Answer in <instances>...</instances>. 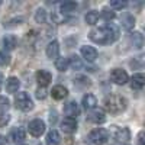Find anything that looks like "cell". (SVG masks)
I'll return each mask as SVG.
<instances>
[{
    "mask_svg": "<svg viewBox=\"0 0 145 145\" xmlns=\"http://www.w3.org/2000/svg\"><path fill=\"white\" fill-rule=\"evenodd\" d=\"M90 39L96 44H100V45H106V44H112L119 38V31L115 25L112 23H107L106 26L103 28H97V29H93L89 33Z\"/></svg>",
    "mask_w": 145,
    "mask_h": 145,
    "instance_id": "obj_1",
    "label": "cell"
},
{
    "mask_svg": "<svg viewBox=\"0 0 145 145\" xmlns=\"http://www.w3.org/2000/svg\"><path fill=\"white\" fill-rule=\"evenodd\" d=\"M126 105H128L126 99L122 97V96H119V94H109L103 100L105 109L109 113H113V115H118L120 112H123L126 109Z\"/></svg>",
    "mask_w": 145,
    "mask_h": 145,
    "instance_id": "obj_2",
    "label": "cell"
},
{
    "mask_svg": "<svg viewBox=\"0 0 145 145\" xmlns=\"http://www.w3.org/2000/svg\"><path fill=\"white\" fill-rule=\"evenodd\" d=\"M15 105L19 110H23V112H28L33 107V102L31 99V96L26 93V91H20L16 94L15 97Z\"/></svg>",
    "mask_w": 145,
    "mask_h": 145,
    "instance_id": "obj_3",
    "label": "cell"
},
{
    "mask_svg": "<svg viewBox=\"0 0 145 145\" xmlns=\"http://www.w3.org/2000/svg\"><path fill=\"white\" fill-rule=\"evenodd\" d=\"M89 139L91 144L94 145H105L109 139V132L103 128H96L90 132V135H89Z\"/></svg>",
    "mask_w": 145,
    "mask_h": 145,
    "instance_id": "obj_4",
    "label": "cell"
},
{
    "mask_svg": "<svg viewBox=\"0 0 145 145\" xmlns=\"http://www.w3.org/2000/svg\"><path fill=\"white\" fill-rule=\"evenodd\" d=\"M110 80L118 84V86H123V84L128 83L129 77H128V72L125 70H120V68H113L110 71Z\"/></svg>",
    "mask_w": 145,
    "mask_h": 145,
    "instance_id": "obj_5",
    "label": "cell"
},
{
    "mask_svg": "<svg viewBox=\"0 0 145 145\" xmlns=\"http://www.w3.org/2000/svg\"><path fill=\"white\" fill-rule=\"evenodd\" d=\"M28 129H29V134L32 137H41L45 132V122L41 119H33L29 122Z\"/></svg>",
    "mask_w": 145,
    "mask_h": 145,
    "instance_id": "obj_6",
    "label": "cell"
},
{
    "mask_svg": "<svg viewBox=\"0 0 145 145\" xmlns=\"http://www.w3.org/2000/svg\"><path fill=\"white\" fill-rule=\"evenodd\" d=\"M110 135L116 139V141H120V142H126L131 139V132L128 128H119V126H112L110 129Z\"/></svg>",
    "mask_w": 145,
    "mask_h": 145,
    "instance_id": "obj_7",
    "label": "cell"
},
{
    "mask_svg": "<svg viewBox=\"0 0 145 145\" xmlns=\"http://www.w3.org/2000/svg\"><path fill=\"white\" fill-rule=\"evenodd\" d=\"M51 80H52V74L48 70H38V72H36V81H38L41 87L48 86L51 83Z\"/></svg>",
    "mask_w": 145,
    "mask_h": 145,
    "instance_id": "obj_8",
    "label": "cell"
},
{
    "mask_svg": "<svg viewBox=\"0 0 145 145\" xmlns=\"http://www.w3.org/2000/svg\"><path fill=\"white\" fill-rule=\"evenodd\" d=\"M61 129L64 134H74L77 131V120L74 118H65L61 122Z\"/></svg>",
    "mask_w": 145,
    "mask_h": 145,
    "instance_id": "obj_9",
    "label": "cell"
},
{
    "mask_svg": "<svg viewBox=\"0 0 145 145\" xmlns=\"http://www.w3.org/2000/svg\"><path fill=\"white\" fill-rule=\"evenodd\" d=\"M81 55L84 59H87V61H94L96 58H97V50H96L94 46H89V45H84L81 46V50H80Z\"/></svg>",
    "mask_w": 145,
    "mask_h": 145,
    "instance_id": "obj_10",
    "label": "cell"
},
{
    "mask_svg": "<svg viewBox=\"0 0 145 145\" xmlns=\"http://www.w3.org/2000/svg\"><path fill=\"white\" fill-rule=\"evenodd\" d=\"M46 57L50 59H57L59 55V44L57 41H51L50 44L46 45Z\"/></svg>",
    "mask_w": 145,
    "mask_h": 145,
    "instance_id": "obj_11",
    "label": "cell"
},
{
    "mask_svg": "<svg viewBox=\"0 0 145 145\" xmlns=\"http://www.w3.org/2000/svg\"><path fill=\"white\" fill-rule=\"evenodd\" d=\"M89 120L93 123H103L106 120V113L102 109H94V110L89 113Z\"/></svg>",
    "mask_w": 145,
    "mask_h": 145,
    "instance_id": "obj_12",
    "label": "cell"
},
{
    "mask_svg": "<svg viewBox=\"0 0 145 145\" xmlns=\"http://www.w3.org/2000/svg\"><path fill=\"white\" fill-rule=\"evenodd\" d=\"M96 105H97V99H96V96L91 94V93H87L83 96V106L86 110H91V109L96 107Z\"/></svg>",
    "mask_w": 145,
    "mask_h": 145,
    "instance_id": "obj_13",
    "label": "cell"
},
{
    "mask_svg": "<svg viewBox=\"0 0 145 145\" xmlns=\"http://www.w3.org/2000/svg\"><path fill=\"white\" fill-rule=\"evenodd\" d=\"M67 94H68V90L64 87V86H54L52 90H51V96L55 99V100H63L67 97Z\"/></svg>",
    "mask_w": 145,
    "mask_h": 145,
    "instance_id": "obj_14",
    "label": "cell"
},
{
    "mask_svg": "<svg viewBox=\"0 0 145 145\" xmlns=\"http://www.w3.org/2000/svg\"><path fill=\"white\" fill-rule=\"evenodd\" d=\"M144 84H145V77H144V74H141V72L134 74V77L131 78V87L134 90H141L144 87Z\"/></svg>",
    "mask_w": 145,
    "mask_h": 145,
    "instance_id": "obj_15",
    "label": "cell"
},
{
    "mask_svg": "<svg viewBox=\"0 0 145 145\" xmlns=\"http://www.w3.org/2000/svg\"><path fill=\"white\" fill-rule=\"evenodd\" d=\"M45 142H46V145H59V142H61V137H59L58 131L52 129V131L48 132L46 138H45Z\"/></svg>",
    "mask_w": 145,
    "mask_h": 145,
    "instance_id": "obj_16",
    "label": "cell"
},
{
    "mask_svg": "<svg viewBox=\"0 0 145 145\" xmlns=\"http://www.w3.org/2000/svg\"><path fill=\"white\" fill-rule=\"evenodd\" d=\"M120 23H122V26L126 31H131L135 26V18L131 13H125V15H122V18H120Z\"/></svg>",
    "mask_w": 145,
    "mask_h": 145,
    "instance_id": "obj_17",
    "label": "cell"
},
{
    "mask_svg": "<svg viewBox=\"0 0 145 145\" xmlns=\"http://www.w3.org/2000/svg\"><path fill=\"white\" fill-rule=\"evenodd\" d=\"M78 105L76 102H68L65 106H64V113L68 116V118H74L78 115Z\"/></svg>",
    "mask_w": 145,
    "mask_h": 145,
    "instance_id": "obj_18",
    "label": "cell"
},
{
    "mask_svg": "<svg viewBox=\"0 0 145 145\" xmlns=\"http://www.w3.org/2000/svg\"><path fill=\"white\" fill-rule=\"evenodd\" d=\"M19 87H20V81H19V78H16V77H9V78L6 80V90H7L9 93H15V91H18Z\"/></svg>",
    "mask_w": 145,
    "mask_h": 145,
    "instance_id": "obj_19",
    "label": "cell"
},
{
    "mask_svg": "<svg viewBox=\"0 0 145 145\" xmlns=\"http://www.w3.org/2000/svg\"><path fill=\"white\" fill-rule=\"evenodd\" d=\"M3 45L7 51H12V50H15L16 45H18V38L15 35H6L5 38H3Z\"/></svg>",
    "mask_w": 145,
    "mask_h": 145,
    "instance_id": "obj_20",
    "label": "cell"
},
{
    "mask_svg": "<svg viewBox=\"0 0 145 145\" xmlns=\"http://www.w3.org/2000/svg\"><path fill=\"white\" fill-rule=\"evenodd\" d=\"M25 131H23L22 128H13L10 131V139L15 141V142H20L25 139Z\"/></svg>",
    "mask_w": 145,
    "mask_h": 145,
    "instance_id": "obj_21",
    "label": "cell"
},
{
    "mask_svg": "<svg viewBox=\"0 0 145 145\" xmlns=\"http://www.w3.org/2000/svg\"><path fill=\"white\" fill-rule=\"evenodd\" d=\"M74 86L77 89H86V87H90L91 86V81L86 76H78V77L74 78Z\"/></svg>",
    "mask_w": 145,
    "mask_h": 145,
    "instance_id": "obj_22",
    "label": "cell"
},
{
    "mask_svg": "<svg viewBox=\"0 0 145 145\" xmlns=\"http://www.w3.org/2000/svg\"><path fill=\"white\" fill-rule=\"evenodd\" d=\"M76 9H77V3L71 2V0L61 3V6H59V10H61L63 13H71V12H74Z\"/></svg>",
    "mask_w": 145,
    "mask_h": 145,
    "instance_id": "obj_23",
    "label": "cell"
},
{
    "mask_svg": "<svg viewBox=\"0 0 145 145\" xmlns=\"http://www.w3.org/2000/svg\"><path fill=\"white\" fill-rule=\"evenodd\" d=\"M131 44L134 45L135 48H142V45H144V38H142V35H141L139 32L131 33Z\"/></svg>",
    "mask_w": 145,
    "mask_h": 145,
    "instance_id": "obj_24",
    "label": "cell"
},
{
    "mask_svg": "<svg viewBox=\"0 0 145 145\" xmlns=\"http://www.w3.org/2000/svg\"><path fill=\"white\" fill-rule=\"evenodd\" d=\"M84 19H86L87 25H96L97 20H99V13L96 10H90V12H87V15H86Z\"/></svg>",
    "mask_w": 145,
    "mask_h": 145,
    "instance_id": "obj_25",
    "label": "cell"
},
{
    "mask_svg": "<svg viewBox=\"0 0 145 145\" xmlns=\"http://www.w3.org/2000/svg\"><path fill=\"white\" fill-rule=\"evenodd\" d=\"M55 67H57L58 71H67V68H68V58H64V57L57 58L55 59Z\"/></svg>",
    "mask_w": 145,
    "mask_h": 145,
    "instance_id": "obj_26",
    "label": "cell"
},
{
    "mask_svg": "<svg viewBox=\"0 0 145 145\" xmlns=\"http://www.w3.org/2000/svg\"><path fill=\"white\" fill-rule=\"evenodd\" d=\"M68 65H71L74 70H81L83 68V63L80 61V58L77 55H71L68 58Z\"/></svg>",
    "mask_w": 145,
    "mask_h": 145,
    "instance_id": "obj_27",
    "label": "cell"
},
{
    "mask_svg": "<svg viewBox=\"0 0 145 145\" xmlns=\"http://www.w3.org/2000/svg\"><path fill=\"white\" fill-rule=\"evenodd\" d=\"M35 20L38 23H45L46 22V10L45 9H38L35 12Z\"/></svg>",
    "mask_w": 145,
    "mask_h": 145,
    "instance_id": "obj_28",
    "label": "cell"
},
{
    "mask_svg": "<svg viewBox=\"0 0 145 145\" xmlns=\"http://www.w3.org/2000/svg\"><path fill=\"white\" fill-rule=\"evenodd\" d=\"M110 7H113V9H123V7H126V2H123V0H110Z\"/></svg>",
    "mask_w": 145,
    "mask_h": 145,
    "instance_id": "obj_29",
    "label": "cell"
},
{
    "mask_svg": "<svg viewBox=\"0 0 145 145\" xmlns=\"http://www.w3.org/2000/svg\"><path fill=\"white\" fill-rule=\"evenodd\" d=\"M9 63H10V57H9V54L5 52V51H0V65L5 67V65H7Z\"/></svg>",
    "mask_w": 145,
    "mask_h": 145,
    "instance_id": "obj_30",
    "label": "cell"
},
{
    "mask_svg": "<svg viewBox=\"0 0 145 145\" xmlns=\"http://www.w3.org/2000/svg\"><path fill=\"white\" fill-rule=\"evenodd\" d=\"M102 16H103L105 20H112V19L115 18V12L109 10V9H103V10H102Z\"/></svg>",
    "mask_w": 145,
    "mask_h": 145,
    "instance_id": "obj_31",
    "label": "cell"
},
{
    "mask_svg": "<svg viewBox=\"0 0 145 145\" xmlns=\"http://www.w3.org/2000/svg\"><path fill=\"white\" fill-rule=\"evenodd\" d=\"M9 105H10V102H9V99L7 97H3V96H2V97H0V110H7V109H9Z\"/></svg>",
    "mask_w": 145,
    "mask_h": 145,
    "instance_id": "obj_32",
    "label": "cell"
},
{
    "mask_svg": "<svg viewBox=\"0 0 145 145\" xmlns=\"http://www.w3.org/2000/svg\"><path fill=\"white\" fill-rule=\"evenodd\" d=\"M35 96H36V99H39V100L45 99V97H46V91H45V87H39L38 90H36Z\"/></svg>",
    "mask_w": 145,
    "mask_h": 145,
    "instance_id": "obj_33",
    "label": "cell"
},
{
    "mask_svg": "<svg viewBox=\"0 0 145 145\" xmlns=\"http://www.w3.org/2000/svg\"><path fill=\"white\" fill-rule=\"evenodd\" d=\"M138 145H144V132H139L138 135Z\"/></svg>",
    "mask_w": 145,
    "mask_h": 145,
    "instance_id": "obj_34",
    "label": "cell"
},
{
    "mask_svg": "<svg viewBox=\"0 0 145 145\" xmlns=\"http://www.w3.org/2000/svg\"><path fill=\"white\" fill-rule=\"evenodd\" d=\"M2 86H3V76L0 74V89H2Z\"/></svg>",
    "mask_w": 145,
    "mask_h": 145,
    "instance_id": "obj_35",
    "label": "cell"
}]
</instances>
